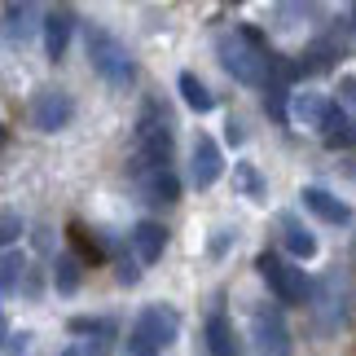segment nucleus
<instances>
[{
	"instance_id": "13",
	"label": "nucleus",
	"mask_w": 356,
	"mask_h": 356,
	"mask_svg": "<svg viewBox=\"0 0 356 356\" xmlns=\"http://www.w3.org/2000/svg\"><path fill=\"white\" fill-rule=\"evenodd\" d=\"M35 26H44V22H35V5H18V0H9L5 5V31H9V40L13 44H26V40L35 35Z\"/></svg>"
},
{
	"instance_id": "3",
	"label": "nucleus",
	"mask_w": 356,
	"mask_h": 356,
	"mask_svg": "<svg viewBox=\"0 0 356 356\" xmlns=\"http://www.w3.org/2000/svg\"><path fill=\"white\" fill-rule=\"evenodd\" d=\"M88 62H92V71H97L111 88H132V79H136V66H132V53L128 44H123L119 35L111 31H102V26H88Z\"/></svg>"
},
{
	"instance_id": "8",
	"label": "nucleus",
	"mask_w": 356,
	"mask_h": 356,
	"mask_svg": "<svg viewBox=\"0 0 356 356\" xmlns=\"http://www.w3.org/2000/svg\"><path fill=\"white\" fill-rule=\"evenodd\" d=\"M220 172H225L220 145H216L211 136H198V141H194V163H189V176H194V185H198V189L216 185V181H220Z\"/></svg>"
},
{
	"instance_id": "15",
	"label": "nucleus",
	"mask_w": 356,
	"mask_h": 356,
	"mask_svg": "<svg viewBox=\"0 0 356 356\" xmlns=\"http://www.w3.org/2000/svg\"><path fill=\"white\" fill-rule=\"evenodd\" d=\"M141 189H145V202H176V198H181V181L172 176V168L141 176Z\"/></svg>"
},
{
	"instance_id": "23",
	"label": "nucleus",
	"mask_w": 356,
	"mask_h": 356,
	"mask_svg": "<svg viewBox=\"0 0 356 356\" xmlns=\"http://www.w3.org/2000/svg\"><path fill=\"white\" fill-rule=\"evenodd\" d=\"M0 238H5V242L18 238V216H13V211H5V220H0Z\"/></svg>"
},
{
	"instance_id": "4",
	"label": "nucleus",
	"mask_w": 356,
	"mask_h": 356,
	"mask_svg": "<svg viewBox=\"0 0 356 356\" xmlns=\"http://www.w3.org/2000/svg\"><path fill=\"white\" fill-rule=\"evenodd\" d=\"M255 268H259V277L268 282V291L277 295V304H304V299H308V277H304V268L286 264L282 255L259 251V255H255Z\"/></svg>"
},
{
	"instance_id": "21",
	"label": "nucleus",
	"mask_w": 356,
	"mask_h": 356,
	"mask_svg": "<svg viewBox=\"0 0 356 356\" xmlns=\"http://www.w3.org/2000/svg\"><path fill=\"white\" fill-rule=\"evenodd\" d=\"M339 106H343V111H356V75L339 79Z\"/></svg>"
},
{
	"instance_id": "20",
	"label": "nucleus",
	"mask_w": 356,
	"mask_h": 356,
	"mask_svg": "<svg viewBox=\"0 0 356 356\" xmlns=\"http://www.w3.org/2000/svg\"><path fill=\"white\" fill-rule=\"evenodd\" d=\"M18 268H22V255H18V251H5V273H0V286H5V295L13 291V282H18Z\"/></svg>"
},
{
	"instance_id": "26",
	"label": "nucleus",
	"mask_w": 356,
	"mask_h": 356,
	"mask_svg": "<svg viewBox=\"0 0 356 356\" xmlns=\"http://www.w3.org/2000/svg\"><path fill=\"white\" fill-rule=\"evenodd\" d=\"M62 356H79V352H62Z\"/></svg>"
},
{
	"instance_id": "18",
	"label": "nucleus",
	"mask_w": 356,
	"mask_h": 356,
	"mask_svg": "<svg viewBox=\"0 0 356 356\" xmlns=\"http://www.w3.org/2000/svg\"><path fill=\"white\" fill-rule=\"evenodd\" d=\"M53 282H58V291L71 295L79 286V259L75 255H58V264H53Z\"/></svg>"
},
{
	"instance_id": "6",
	"label": "nucleus",
	"mask_w": 356,
	"mask_h": 356,
	"mask_svg": "<svg viewBox=\"0 0 356 356\" xmlns=\"http://www.w3.org/2000/svg\"><path fill=\"white\" fill-rule=\"evenodd\" d=\"M71 115H75V106H71V97H66L62 88L35 92V102H31V123H35L40 132H58V128H66V123H71Z\"/></svg>"
},
{
	"instance_id": "12",
	"label": "nucleus",
	"mask_w": 356,
	"mask_h": 356,
	"mask_svg": "<svg viewBox=\"0 0 356 356\" xmlns=\"http://www.w3.org/2000/svg\"><path fill=\"white\" fill-rule=\"evenodd\" d=\"M299 198H304V207L312 216H321L325 225H348L352 220V207H348V202H339L334 194H325V189H304Z\"/></svg>"
},
{
	"instance_id": "10",
	"label": "nucleus",
	"mask_w": 356,
	"mask_h": 356,
	"mask_svg": "<svg viewBox=\"0 0 356 356\" xmlns=\"http://www.w3.org/2000/svg\"><path fill=\"white\" fill-rule=\"evenodd\" d=\"M334 106H339V102H325V97H317V92H295L291 115H295L299 123H308V128H321V132H325V123H330Z\"/></svg>"
},
{
	"instance_id": "24",
	"label": "nucleus",
	"mask_w": 356,
	"mask_h": 356,
	"mask_svg": "<svg viewBox=\"0 0 356 356\" xmlns=\"http://www.w3.org/2000/svg\"><path fill=\"white\" fill-rule=\"evenodd\" d=\"M136 277H141V273H136V264H128V259H119V282H123V286H132Z\"/></svg>"
},
{
	"instance_id": "11",
	"label": "nucleus",
	"mask_w": 356,
	"mask_h": 356,
	"mask_svg": "<svg viewBox=\"0 0 356 356\" xmlns=\"http://www.w3.org/2000/svg\"><path fill=\"white\" fill-rule=\"evenodd\" d=\"M128 242L136 246V259H141V264H154V259L163 255V246H168V229L154 225V220H141L128 234Z\"/></svg>"
},
{
	"instance_id": "25",
	"label": "nucleus",
	"mask_w": 356,
	"mask_h": 356,
	"mask_svg": "<svg viewBox=\"0 0 356 356\" xmlns=\"http://www.w3.org/2000/svg\"><path fill=\"white\" fill-rule=\"evenodd\" d=\"M26 343H31V334H18V339L9 343V352H26Z\"/></svg>"
},
{
	"instance_id": "1",
	"label": "nucleus",
	"mask_w": 356,
	"mask_h": 356,
	"mask_svg": "<svg viewBox=\"0 0 356 356\" xmlns=\"http://www.w3.org/2000/svg\"><path fill=\"white\" fill-rule=\"evenodd\" d=\"M216 53H220V66L234 79H242V84H264L268 71H273V53L259 44V35L246 31V26L216 35Z\"/></svg>"
},
{
	"instance_id": "17",
	"label": "nucleus",
	"mask_w": 356,
	"mask_h": 356,
	"mask_svg": "<svg viewBox=\"0 0 356 356\" xmlns=\"http://www.w3.org/2000/svg\"><path fill=\"white\" fill-rule=\"evenodd\" d=\"M282 225H286V246H291V255H299V259L317 255V238H312L308 229H299L295 220H282Z\"/></svg>"
},
{
	"instance_id": "9",
	"label": "nucleus",
	"mask_w": 356,
	"mask_h": 356,
	"mask_svg": "<svg viewBox=\"0 0 356 356\" xmlns=\"http://www.w3.org/2000/svg\"><path fill=\"white\" fill-rule=\"evenodd\" d=\"M71 31H75V13L71 9H53L44 18V53L53 62L66 53V44H71Z\"/></svg>"
},
{
	"instance_id": "7",
	"label": "nucleus",
	"mask_w": 356,
	"mask_h": 356,
	"mask_svg": "<svg viewBox=\"0 0 356 356\" xmlns=\"http://www.w3.org/2000/svg\"><path fill=\"white\" fill-rule=\"evenodd\" d=\"M132 330L141 334V339H149V343H154V348L163 352V348H168L172 339H176V330H181V321H176V312H172V308H163V304H149V308L141 312V317H136V325H132Z\"/></svg>"
},
{
	"instance_id": "16",
	"label": "nucleus",
	"mask_w": 356,
	"mask_h": 356,
	"mask_svg": "<svg viewBox=\"0 0 356 356\" xmlns=\"http://www.w3.org/2000/svg\"><path fill=\"white\" fill-rule=\"evenodd\" d=\"M181 97H185V106H189V111H198V115L216 111V97H211V88L202 84V79H198L194 71H185V75H181Z\"/></svg>"
},
{
	"instance_id": "2",
	"label": "nucleus",
	"mask_w": 356,
	"mask_h": 356,
	"mask_svg": "<svg viewBox=\"0 0 356 356\" xmlns=\"http://www.w3.org/2000/svg\"><path fill=\"white\" fill-rule=\"evenodd\" d=\"M168 163H172V123L159 102H149L141 119H136V163L132 168L149 176V172H168Z\"/></svg>"
},
{
	"instance_id": "19",
	"label": "nucleus",
	"mask_w": 356,
	"mask_h": 356,
	"mask_svg": "<svg viewBox=\"0 0 356 356\" xmlns=\"http://www.w3.org/2000/svg\"><path fill=\"white\" fill-rule=\"evenodd\" d=\"M234 181H238V189H242L246 198H259V194H264V181H259V172L251 168V163H238V168H234Z\"/></svg>"
},
{
	"instance_id": "22",
	"label": "nucleus",
	"mask_w": 356,
	"mask_h": 356,
	"mask_svg": "<svg viewBox=\"0 0 356 356\" xmlns=\"http://www.w3.org/2000/svg\"><path fill=\"white\" fill-rule=\"evenodd\" d=\"M71 330H75V334H111V325H106V321H84V317H79V321H71Z\"/></svg>"
},
{
	"instance_id": "14",
	"label": "nucleus",
	"mask_w": 356,
	"mask_h": 356,
	"mask_svg": "<svg viewBox=\"0 0 356 356\" xmlns=\"http://www.w3.org/2000/svg\"><path fill=\"white\" fill-rule=\"evenodd\" d=\"M207 352L211 356H242V343H238L234 325H229V317H220V312L207 321Z\"/></svg>"
},
{
	"instance_id": "5",
	"label": "nucleus",
	"mask_w": 356,
	"mask_h": 356,
	"mask_svg": "<svg viewBox=\"0 0 356 356\" xmlns=\"http://www.w3.org/2000/svg\"><path fill=\"white\" fill-rule=\"evenodd\" d=\"M251 343H255V356H291L295 352L282 312L268 308V304H255L251 308Z\"/></svg>"
}]
</instances>
